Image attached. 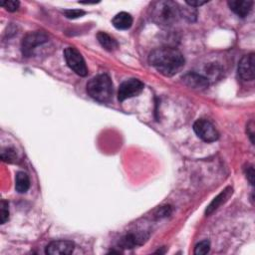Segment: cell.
I'll list each match as a JSON object with an SVG mask.
<instances>
[{
  "instance_id": "obj_23",
  "label": "cell",
  "mask_w": 255,
  "mask_h": 255,
  "mask_svg": "<svg viewBox=\"0 0 255 255\" xmlns=\"http://www.w3.org/2000/svg\"><path fill=\"white\" fill-rule=\"evenodd\" d=\"M205 3L206 1H202V0H187L186 1V4L191 7H200Z\"/></svg>"
},
{
  "instance_id": "obj_22",
  "label": "cell",
  "mask_w": 255,
  "mask_h": 255,
  "mask_svg": "<svg viewBox=\"0 0 255 255\" xmlns=\"http://www.w3.org/2000/svg\"><path fill=\"white\" fill-rule=\"evenodd\" d=\"M246 177H247L249 182L253 185L254 184V168H253L252 165L248 166L246 168Z\"/></svg>"
},
{
  "instance_id": "obj_1",
  "label": "cell",
  "mask_w": 255,
  "mask_h": 255,
  "mask_svg": "<svg viewBox=\"0 0 255 255\" xmlns=\"http://www.w3.org/2000/svg\"><path fill=\"white\" fill-rule=\"evenodd\" d=\"M151 65L164 76H174L184 66V57L176 48L161 47L154 50L148 57Z\"/></svg>"
},
{
  "instance_id": "obj_11",
  "label": "cell",
  "mask_w": 255,
  "mask_h": 255,
  "mask_svg": "<svg viewBox=\"0 0 255 255\" xmlns=\"http://www.w3.org/2000/svg\"><path fill=\"white\" fill-rule=\"evenodd\" d=\"M228 5L236 14L240 17H245L251 11L253 1H250V0H247V1L246 0H231V1H228Z\"/></svg>"
},
{
  "instance_id": "obj_10",
  "label": "cell",
  "mask_w": 255,
  "mask_h": 255,
  "mask_svg": "<svg viewBox=\"0 0 255 255\" xmlns=\"http://www.w3.org/2000/svg\"><path fill=\"white\" fill-rule=\"evenodd\" d=\"M182 81L186 86L195 90H205L209 84L207 78L194 72H189L185 74L182 77Z\"/></svg>"
},
{
  "instance_id": "obj_5",
  "label": "cell",
  "mask_w": 255,
  "mask_h": 255,
  "mask_svg": "<svg viewBox=\"0 0 255 255\" xmlns=\"http://www.w3.org/2000/svg\"><path fill=\"white\" fill-rule=\"evenodd\" d=\"M48 36L45 32L43 31H34L28 33L22 40V43H21V50L22 53L26 57H30L34 54L35 49L46 43L48 41Z\"/></svg>"
},
{
  "instance_id": "obj_12",
  "label": "cell",
  "mask_w": 255,
  "mask_h": 255,
  "mask_svg": "<svg viewBox=\"0 0 255 255\" xmlns=\"http://www.w3.org/2000/svg\"><path fill=\"white\" fill-rule=\"evenodd\" d=\"M232 195V188L229 186V187H226L224 190H222L221 193L210 204L207 206L206 210H205V215L206 216H210L212 212L216 211L222 203H224L228 199L229 197Z\"/></svg>"
},
{
  "instance_id": "obj_21",
  "label": "cell",
  "mask_w": 255,
  "mask_h": 255,
  "mask_svg": "<svg viewBox=\"0 0 255 255\" xmlns=\"http://www.w3.org/2000/svg\"><path fill=\"white\" fill-rule=\"evenodd\" d=\"M64 14H65V16L69 19H76L85 15V11L80 9H72V10H65L64 11Z\"/></svg>"
},
{
  "instance_id": "obj_20",
  "label": "cell",
  "mask_w": 255,
  "mask_h": 255,
  "mask_svg": "<svg viewBox=\"0 0 255 255\" xmlns=\"http://www.w3.org/2000/svg\"><path fill=\"white\" fill-rule=\"evenodd\" d=\"M19 1H15V0H7V1H2L1 5L6 8V10L10 11V12H14L16 10H18L19 8Z\"/></svg>"
},
{
  "instance_id": "obj_9",
  "label": "cell",
  "mask_w": 255,
  "mask_h": 255,
  "mask_svg": "<svg viewBox=\"0 0 255 255\" xmlns=\"http://www.w3.org/2000/svg\"><path fill=\"white\" fill-rule=\"evenodd\" d=\"M74 243L69 240H55L49 243L45 249L49 255H68L74 251Z\"/></svg>"
},
{
  "instance_id": "obj_24",
  "label": "cell",
  "mask_w": 255,
  "mask_h": 255,
  "mask_svg": "<svg viewBox=\"0 0 255 255\" xmlns=\"http://www.w3.org/2000/svg\"><path fill=\"white\" fill-rule=\"evenodd\" d=\"M254 124H253V121H251L248 125H247V134H248V136H249V138H250V141H251V143L253 144L254 143V140H253V138H254Z\"/></svg>"
},
{
  "instance_id": "obj_6",
  "label": "cell",
  "mask_w": 255,
  "mask_h": 255,
  "mask_svg": "<svg viewBox=\"0 0 255 255\" xmlns=\"http://www.w3.org/2000/svg\"><path fill=\"white\" fill-rule=\"evenodd\" d=\"M194 131L199 138H200L202 141L206 143L216 142L219 137V134L216 129V127L212 125V123L204 119L198 120L195 123Z\"/></svg>"
},
{
  "instance_id": "obj_8",
  "label": "cell",
  "mask_w": 255,
  "mask_h": 255,
  "mask_svg": "<svg viewBox=\"0 0 255 255\" xmlns=\"http://www.w3.org/2000/svg\"><path fill=\"white\" fill-rule=\"evenodd\" d=\"M255 58L254 53H250L242 57L238 64V74L239 76L246 81L254 80L255 76Z\"/></svg>"
},
{
  "instance_id": "obj_15",
  "label": "cell",
  "mask_w": 255,
  "mask_h": 255,
  "mask_svg": "<svg viewBox=\"0 0 255 255\" xmlns=\"http://www.w3.org/2000/svg\"><path fill=\"white\" fill-rule=\"evenodd\" d=\"M144 242V237L140 235H135V233H129L124 237L119 244L123 248H134L135 246L142 244Z\"/></svg>"
},
{
  "instance_id": "obj_4",
  "label": "cell",
  "mask_w": 255,
  "mask_h": 255,
  "mask_svg": "<svg viewBox=\"0 0 255 255\" xmlns=\"http://www.w3.org/2000/svg\"><path fill=\"white\" fill-rule=\"evenodd\" d=\"M67 65L72 69L77 75L85 77L88 74V68L82 54L74 47H68L64 51Z\"/></svg>"
},
{
  "instance_id": "obj_19",
  "label": "cell",
  "mask_w": 255,
  "mask_h": 255,
  "mask_svg": "<svg viewBox=\"0 0 255 255\" xmlns=\"http://www.w3.org/2000/svg\"><path fill=\"white\" fill-rule=\"evenodd\" d=\"M1 159L4 162L12 163L16 159V154L13 150H11V148H5V150H3L1 153Z\"/></svg>"
},
{
  "instance_id": "obj_2",
  "label": "cell",
  "mask_w": 255,
  "mask_h": 255,
  "mask_svg": "<svg viewBox=\"0 0 255 255\" xmlns=\"http://www.w3.org/2000/svg\"><path fill=\"white\" fill-rule=\"evenodd\" d=\"M182 16V8L171 0H160L151 4L150 17L161 26H172Z\"/></svg>"
},
{
  "instance_id": "obj_16",
  "label": "cell",
  "mask_w": 255,
  "mask_h": 255,
  "mask_svg": "<svg viewBox=\"0 0 255 255\" xmlns=\"http://www.w3.org/2000/svg\"><path fill=\"white\" fill-rule=\"evenodd\" d=\"M30 187V180L27 174L23 172H19L16 175V183L15 189L19 194H25Z\"/></svg>"
},
{
  "instance_id": "obj_18",
  "label": "cell",
  "mask_w": 255,
  "mask_h": 255,
  "mask_svg": "<svg viewBox=\"0 0 255 255\" xmlns=\"http://www.w3.org/2000/svg\"><path fill=\"white\" fill-rule=\"evenodd\" d=\"M210 249V242L208 240H203L197 244L195 248V254L197 255H204L209 252Z\"/></svg>"
},
{
  "instance_id": "obj_13",
  "label": "cell",
  "mask_w": 255,
  "mask_h": 255,
  "mask_svg": "<svg viewBox=\"0 0 255 255\" xmlns=\"http://www.w3.org/2000/svg\"><path fill=\"white\" fill-rule=\"evenodd\" d=\"M112 23L119 30H127L133 24V17L127 12H120L113 18Z\"/></svg>"
},
{
  "instance_id": "obj_3",
  "label": "cell",
  "mask_w": 255,
  "mask_h": 255,
  "mask_svg": "<svg viewBox=\"0 0 255 255\" xmlns=\"http://www.w3.org/2000/svg\"><path fill=\"white\" fill-rule=\"evenodd\" d=\"M87 92L94 100L106 103L113 96V83L108 75H98L87 84Z\"/></svg>"
},
{
  "instance_id": "obj_7",
  "label": "cell",
  "mask_w": 255,
  "mask_h": 255,
  "mask_svg": "<svg viewBox=\"0 0 255 255\" xmlns=\"http://www.w3.org/2000/svg\"><path fill=\"white\" fill-rule=\"evenodd\" d=\"M144 90V84L138 79H130L123 82L119 88L118 98L123 102L127 99H131L140 95Z\"/></svg>"
},
{
  "instance_id": "obj_17",
  "label": "cell",
  "mask_w": 255,
  "mask_h": 255,
  "mask_svg": "<svg viewBox=\"0 0 255 255\" xmlns=\"http://www.w3.org/2000/svg\"><path fill=\"white\" fill-rule=\"evenodd\" d=\"M9 219V208H8V202L5 200H1L0 203V221L1 224H4Z\"/></svg>"
},
{
  "instance_id": "obj_14",
  "label": "cell",
  "mask_w": 255,
  "mask_h": 255,
  "mask_svg": "<svg viewBox=\"0 0 255 255\" xmlns=\"http://www.w3.org/2000/svg\"><path fill=\"white\" fill-rule=\"evenodd\" d=\"M97 39L99 41V43L102 45V47H104L108 51H114L119 47L117 40L106 32H102V31L99 32L97 34Z\"/></svg>"
}]
</instances>
